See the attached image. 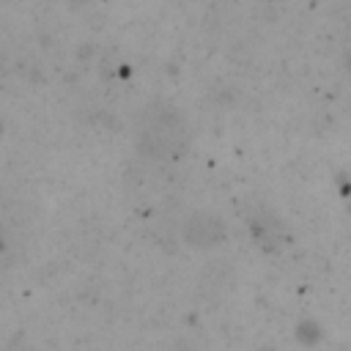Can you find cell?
Returning <instances> with one entry per match:
<instances>
[{
	"instance_id": "2",
	"label": "cell",
	"mask_w": 351,
	"mask_h": 351,
	"mask_svg": "<svg viewBox=\"0 0 351 351\" xmlns=\"http://www.w3.org/2000/svg\"><path fill=\"white\" fill-rule=\"evenodd\" d=\"M222 236H225V225L208 211H195L184 222V241L189 247H214L217 241H222Z\"/></svg>"
},
{
	"instance_id": "1",
	"label": "cell",
	"mask_w": 351,
	"mask_h": 351,
	"mask_svg": "<svg viewBox=\"0 0 351 351\" xmlns=\"http://www.w3.org/2000/svg\"><path fill=\"white\" fill-rule=\"evenodd\" d=\"M186 123L173 107H151L145 110L137 132V145L145 156L154 159H176L186 148Z\"/></svg>"
}]
</instances>
